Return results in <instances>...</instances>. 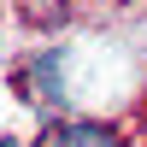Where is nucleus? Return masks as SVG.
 <instances>
[{
	"instance_id": "1",
	"label": "nucleus",
	"mask_w": 147,
	"mask_h": 147,
	"mask_svg": "<svg viewBox=\"0 0 147 147\" xmlns=\"http://www.w3.org/2000/svg\"><path fill=\"white\" fill-rule=\"evenodd\" d=\"M47 147H118V136L106 124H59L47 136Z\"/></svg>"
},
{
	"instance_id": "3",
	"label": "nucleus",
	"mask_w": 147,
	"mask_h": 147,
	"mask_svg": "<svg viewBox=\"0 0 147 147\" xmlns=\"http://www.w3.org/2000/svg\"><path fill=\"white\" fill-rule=\"evenodd\" d=\"M0 147H18V141H12V136H6V141H0Z\"/></svg>"
},
{
	"instance_id": "2",
	"label": "nucleus",
	"mask_w": 147,
	"mask_h": 147,
	"mask_svg": "<svg viewBox=\"0 0 147 147\" xmlns=\"http://www.w3.org/2000/svg\"><path fill=\"white\" fill-rule=\"evenodd\" d=\"M35 82H41L47 100H59V94H65V82H59V53H41V59H35Z\"/></svg>"
}]
</instances>
